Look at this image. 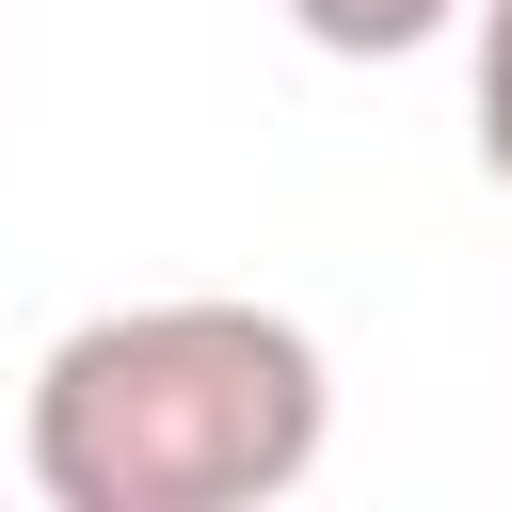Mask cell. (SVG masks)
Here are the masks:
<instances>
[{
	"label": "cell",
	"mask_w": 512,
	"mask_h": 512,
	"mask_svg": "<svg viewBox=\"0 0 512 512\" xmlns=\"http://www.w3.org/2000/svg\"><path fill=\"white\" fill-rule=\"evenodd\" d=\"M448 16H480V0H288V32L336 48V64H400V48H432Z\"/></svg>",
	"instance_id": "obj_2"
},
{
	"label": "cell",
	"mask_w": 512,
	"mask_h": 512,
	"mask_svg": "<svg viewBox=\"0 0 512 512\" xmlns=\"http://www.w3.org/2000/svg\"><path fill=\"white\" fill-rule=\"evenodd\" d=\"M336 368L288 304H112L32 368L48 512H256L320 464Z\"/></svg>",
	"instance_id": "obj_1"
},
{
	"label": "cell",
	"mask_w": 512,
	"mask_h": 512,
	"mask_svg": "<svg viewBox=\"0 0 512 512\" xmlns=\"http://www.w3.org/2000/svg\"><path fill=\"white\" fill-rule=\"evenodd\" d=\"M480 176L512 192V0H480Z\"/></svg>",
	"instance_id": "obj_3"
}]
</instances>
